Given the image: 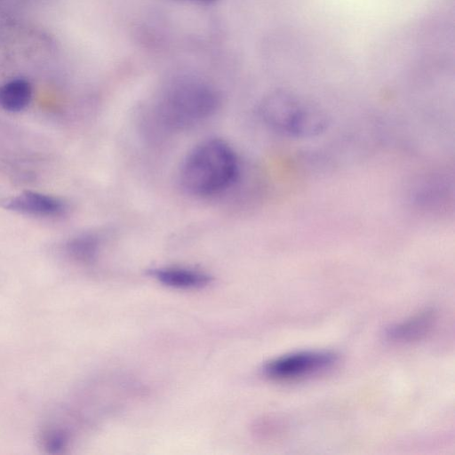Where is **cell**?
Masks as SVG:
<instances>
[{"label": "cell", "mask_w": 455, "mask_h": 455, "mask_svg": "<svg viewBox=\"0 0 455 455\" xmlns=\"http://www.w3.org/2000/svg\"><path fill=\"white\" fill-rule=\"evenodd\" d=\"M237 173L238 162L233 148L220 139H209L187 155L180 170V181L188 193L205 197L228 188Z\"/></svg>", "instance_id": "obj_1"}, {"label": "cell", "mask_w": 455, "mask_h": 455, "mask_svg": "<svg viewBox=\"0 0 455 455\" xmlns=\"http://www.w3.org/2000/svg\"><path fill=\"white\" fill-rule=\"evenodd\" d=\"M220 105V96L206 82L182 78L170 84L157 104V115L172 130L190 128L212 116Z\"/></svg>", "instance_id": "obj_2"}, {"label": "cell", "mask_w": 455, "mask_h": 455, "mask_svg": "<svg viewBox=\"0 0 455 455\" xmlns=\"http://www.w3.org/2000/svg\"><path fill=\"white\" fill-rule=\"evenodd\" d=\"M259 114L271 130L291 138H313L324 132L330 120L325 112L291 92L278 90L259 103Z\"/></svg>", "instance_id": "obj_3"}, {"label": "cell", "mask_w": 455, "mask_h": 455, "mask_svg": "<svg viewBox=\"0 0 455 455\" xmlns=\"http://www.w3.org/2000/svg\"><path fill=\"white\" fill-rule=\"evenodd\" d=\"M337 361V355L330 351H300L272 360L264 371L271 379H293L328 370Z\"/></svg>", "instance_id": "obj_4"}, {"label": "cell", "mask_w": 455, "mask_h": 455, "mask_svg": "<svg viewBox=\"0 0 455 455\" xmlns=\"http://www.w3.org/2000/svg\"><path fill=\"white\" fill-rule=\"evenodd\" d=\"M0 206L19 213L42 217L56 216L65 211V204L60 199L33 191L1 199Z\"/></svg>", "instance_id": "obj_5"}, {"label": "cell", "mask_w": 455, "mask_h": 455, "mask_svg": "<svg viewBox=\"0 0 455 455\" xmlns=\"http://www.w3.org/2000/svg\"><path fill=\"white\" fill-rule=\"evenodd\" d=\"M435 315L432 310H425L387 330V336L395 342H410L425 336L432 328Z\"/></svg>", "instance_id": "obj_6"}, {"label": "cell", "mask_w": 455, "mask_h": 455, "mask_svg": "<svg viewBox=\"0 0 455 455\" xmlns=\"http://www.w3.org/2000/svg\"><path fill=\"white\" fill-rule=\"evenodd\" d=\"M151 273L160 283L175 288L203 287L211 282L205 273L183 267L157 268Z\"/></svg>", "instance_id": "obj_7"}, {"label": "cell", "mask_w": 455, "mask_h": 455, "mask_svg": "<svg viewBox=\"0 0 455 455\" xmlns=\"http://www.w3.org/2000/svg\"><path fill=\"white\" fill-rule=\"evenodd\" d=\"M32 98V86L23 78L12 79L0 85V108L19 112L27 108Z\"/></svg>", "instance_id": "obj_8"}, {"label": "cell", "mask_w": 455, "mask_h": 455, "mask_svg": "<svg viewBox=\"0 0 455 455\" xmlns=\"http://www.w3.org/2000/svg\"><path fill=\"white\" fill-rule=\"evenodd\" d=\"M99 247V239L92 234L78 235L68 243L69 254L81 261H91L94 259Z\"/></svg>", "instance_id": "obj_9"}, {"label": "cell", "mask_w": 455, "mask_h": 455, "mask_svg": "<svg viewBox=\"0 0 455 455\" xmlns=\"http://www.w3.org/2000/svg\"><path fill=\"white\" fill-rule=\"evenodd\" d=\"M186 1L196 3V4H211V3L215 2L216 0H186Z\"/></svg>", "instance_id": "obj_10"}]
</instances>
